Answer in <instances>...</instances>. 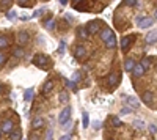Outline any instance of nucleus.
<instances>
[{
    "mask_svg": "<svg viewBox=\"0 0 157 140\" xmlns=\"http://www.w3.org/2000/svg\"><path fill=\"white\" fill-rule=\"evenodd\" d=\"M60 3L61 5H68V0H60Z\"/></svg>",
    "mask_w": 157,
    "mask_h": 140,
    "instance_id": "44",
    "label": "nucleus"
},
{
    "mask_svg": "<svg viewBox=\"0 0 157 140\" xmlns=\"http://www.w3.org/2000/svg\"><path fill=\"white\" fill-rule=\"evenodd\" d=\"M17 41L21 42V44H27V42L30 41V35L25 32V30H21V32L17 33Z\"/></svg>",
    "mask_w": 157,
    "mask_h": 140,
    "instance_id": "7",
    "label": "nucleus"
},
{
    "mask_svg": "<svg viewBox=\"0 0 157 140\" xmlns=\"http://www.w3.org/2000/svg\"><path fill=\"white\" fill-rule=\"evenodd\" d=\"M126 102H127V106H131V109H138L140 107L138 99L133 98V96H127V98H126Z\"/></svg>",
    "mask_w": 157,
    "mask_h": 140,
    "instance_id": "10",
    "label": "nucleus"
},
{
    "mask_svg": "<svg viewBox=\"0 0 157 140\" xmlns=\"http://www.w3.org/2000/svg\"><path fill=\"white\" fill-rule=\"evenodd\" d=\"M146 42L148 44H154V42H157V30H151V32L146 35Z\"/></svg>",
    "mask_w": 157,
    "mask_h": 140,
    "instance_id": "12",
    "label": "nucleus"
},
{
    "mask_svg": "<svg viewBox=\"0 0 157 140\" xmlns=\"http://www.w3.org/2000/svg\"><path fill=\"white\" fill-rule=\"evenodd\" d=\"M135 66V61L132 60V58H129V60H126V63H124V68H126V71H132V68Z\"/></svg>",
    "mask_w": 157,
    "mask_h": 140,
    "instance_id": "22",
    "label": "nucleus"
},
{
    "mask_svg": "<svg viewBox=\"0 0 157 140\" xmlns=\"http://www.w3.org/2000/svg\"><path fill=\"white\" fill-rule=\"evenodd\" d=\"M86 30H88V33H98L99 30H101V21H91V22H88V25H86Z\"/></svg>",
    "mask_w": 157,
    "mask_h": 140,
    "instance_id": "3",
    "label": "nucleus"
},
{
    "mask_svg": "<svg viewBox=\"0 0 157 140\" xmlns=\"http://www.w3.org/2000/svg\"><path fill=\"white\" fill-rule=\"evenodd\" d=\"M120 74H118V72H113V74H110L109 77H107V85H109L110 88L112 87H116L118 84H120Z\"/></svg>",
    "mask_w": 157,
    "mask_h": 140,
    "instance_id": "4",
    "label": "nucleus"
},
{
    "mask_svg": "<svg viewBox=\"0 0 157 140\" xmlns=\"http://www.w3.org/2000/svg\"><path fill=\"white\" fill-rule=\"evenodd\" d=\"M133 127H137V129H143L145 127V123L141 121V120H133Z\"/></svg>",
    "mask_w": 157,
    "mask_h": 140,
    "instance_id": "27",
    "label": "nucleus"
},
{
    "mask_svg": "<svg viewBox=\"0 0 157 140\" xmlns=\"http://www.w3.org/2000/svg\"><path fill=\"white\" fill-rule=\"evenodd\" d=\"M8 46H10V38L2 35V36H0V49H5V47H8Z\"/></svg>",
    "mask_w": 157,
    "mask_h": 140,
    "instance_id": "18",
    "label": "nucleus"
},
{
    "mask_svg": "<svg viewBox=\"0 0 157 140\" xmlns=\"http://www.w3.org/2000/svg\"><path fill=\"white\" fill-rule=\"evenodd\" d=\"M64 47H66V42H64V41H61V42H60V46H58V50H57V52L61 54V52L64 50Z\"/></svg>",
    "mask_w": 157,
    "mask_h": 140,
    "instance_id": "34",
    "label": "nucleus"
},
{
    "mask_svg": "<svg viewBox=\"0 0 157 140\" xmlns=\"http://www.w3.org/2000/svg\"><path fill=\"white\" fill-rule=\"evenodd\" d=\"M13 55L17 57V58H21L22 55H24V49H22V47H14L13 49Z\"/></svg>",
    "mask_w": 157,
    "mask_h": 140,
    "instance_id": "25",
    "label": "nucleus"
},
{
    "mask_svg": "<svg viewBox=\"0 0 157 140\" xmlns=\"http://www.w3.org/2000/svg\"><path fill=\"white\" fill-rule=\"evenodd\" d=\"M132 110H133V109H127V107H124V109H121V114H122V115H127V114H131Z\"/></svg>",
    "mask_w": 157,
    "mask_h": 140,
    "instance_id": "35",
    "label": "nucleus"
},
{
    "mask_svg": "<svg viewBox=\"0 0 157 140\" xmlns=\"http://www.w3.org/2000/svg\"><path fill=\"white\" fill-rule=\"evenodd\" d=\"M30 140H38V137H36V135H35V134H33V135H32V137H30Z\"/></svg>",
    "mask_w": 157,
    "mask_h": 140,
    "instance_id": "45",
    "label": "nucleus"
},
{
    "mask_svg": "<svg viewBox=\"0 0 157 140\" xmlns=\"http://www.w3.org/2000/svg\"><path fill=\"white\" fill-rule=\"evenodd\" d=\"M71 139H72V135H71V134H66V135H63L60 140H71Z\"/></svg>",
    "mask_w": 157,
    "mask_h": 140,
    "instance_id": "40",
    "label": "nucleus"
},
{
    "mask_svg": "<svg viewBox=\"0 0 157 140\" xmlns=\"http://www.w3.org/2000/svg\"><path fill=\"white\" fill-rule=\"evenodd\" d=\"M133 40H135V36H133V35H129V36L122 38V40H121V49H122V52H127Z\"/></svg>",
    "mask_w": 157,
    "mask_h": 140,
    "instance_id": "2",
    "label": "nucleus"
},
{
    "mask_svg": "<svg viewBox=\"0 0 157 140\" xmlns=\"http://www.w3.org/2000/svg\"><path fill=\"white\" fill-rule=\"evenodd\" d=\"M13 5V0H0V11H8Z\"/></svg>",
    "mask_w": 157,
    "mask_h": 140,
    "instance_id": "14",
    "label": "nucleus"
},
{
    "mask_svg": "<svg viewBox=\"0 0 157 140\" xmlns=\"http://www.w3.org/2000/svg\"><path fill=\"white\" fill-rule=\"evenodd\" d=\"M154 17H156V19H157V11H156V13H154Z\"/></svg>",
    "mask_w": 157,
    "mask_h": 140,
    "instance_id": "48",
    "label": "nucleus"
},
{
    "mask_svg": "<svg viewBox=\"0 0 157 140\" xmlns=\"http://www.w3.org/2000/svg\"><path fill=\"white\" fill-rule=\"evenodd\" d=\"M6 17L13 21V19L16 17V11H14V10H8V11H6Z\"/></svg>",
    "mask_w": 157,
    "mask_h": 140,
    "instance_id": "29",
    "label": "nucleus"
},
{
    "mask_svg": "<svg viewBox=\"0 0 157 140\" xmlns=\"http://www.w3.org/2000/svg\"><path fill=\"white\" fill-rule=\"evenodd\" d=\"M151 63H152V60H151V58H149V57H145L143 58V60H141V66H143V68H145V71H146V69H149V68H151Z\"/></svg>",
    "mask_w": 157,
    "mask_h": 140,
    "instance_id": "21",
    "label": "nucleus"
},
{
    "mask_svg": "<svg viewBox=\"0 0 157 140\" xmlns=\"http://www.w3.org/2000/svg\"><path fill=\"white\" fill-rule=\"evenodd\" d=\"M112 35H113V32L110 29H104V30H102V33H101V40L102 41H107L110 36H112Z\"/></svg>",
    "mask_w": 157,
    "mask_h": 140,
    "instance_id": "19",
    "label": "nucleus"
},
{
    "mask_svg": "<svg viewBox=\"0 0 157 140\" xmlns=\"http://www.w3.org/2000/svg\"><path fill=\"white\" fill-rule=\"evenodd\" d=\"M44 27H46V29H50V30H53V29H55V21H53L52 17H50V19H47V21L44 22Z\"/></svg>",
    "mask_w": 157,
    "mask_h": 140,
    "instance_id": "24",
    "label": "nucleus"
},
{
    "mask_svg": "<svg viewBox=\"0 0 157 140\" xmlns=\"http://www.w3.org/2000/svg\"><path fill=\"white\" fill-rule=\"evenodd\" d=\"M2 134H3V132H2V129H0V137H2Z\"/></svg>",
    "mask_w": 157,
    "mask_h": 140,
    "instance_id": "49",
    "label": "nucleus"
},
{
    "mask_svg": "<svg viewBox=\"0 0 157 140\" xmlns=\"http://www.w3.org/2000/svg\"><path fill=\"white\" fill-rule=\"evenodd\" d=\"M132 74H133V77H141V76L145 74V68H143L140 63L135 65V66L132 68Z\"/></svg>",
    "mask_w": 157,
    "mask_h": 140,
    "instance_id": "9",
    "label": "nucleus"
},
{
    "mask_svg": "<svg viewBox=\"0 0 157 140\" xmlns=\"http://www.w3.org/2000/svg\"><path fill=\"white\" fill-rule=\"evenodd\" d=\"M149 131H151L152 134H156V132H157V126H156V124H151V126H149Z\"/></svg>",
    "mask_w": 157,
    "mask_h": 140,
    "instance_id": "39",
    "label": "nucleus"
},
{
    "mask_svg": "<svg viewBox=\"0 0 157 140\" xmlns=\"http://www.w3.org/2000/svg\"><path fill=\"white\" fill-rule=\"evenodd\" d=\"M49 63H50V60H49V57L46 55V54H36V55L33 57V65L38 66V68L47 69Z\"/></svg>",
    "mask_w": 157,
    "mask_h": 140,
    "instance_id": "1",
    "label": "nucleus"
},
{
    "mask_svg": "<svg viewBox=\"0 0 157 140\" xmlns=\"http://www.w3.org/2000/svg\"><path fill=\"white\" fill-rule=\"evenodd\" d=\"M141 99H143L145 104H151L152 102V95L149 91H145L143 95H141Z\"/></svg>",
    "mask_w": 157,
    "mask_h": 140,
    "instance_id": "20",
    "label": "nucleus"
},
{
    "mask_svg": "<svg viewBox=\"0 0 157 140\" xmlns=\"http://www.w3.org/2000/svg\"><path fill=\"white\" fill-rule=\"evenodd\" d=\"M137 24H138L140 29H148V27H152V24H154V21H152L151 17H138L137 19Z\"/></svg>",
    "mask_w": 157,
    "mask_h": 140,
    "instance_id": "6",
    "label": "nucleus"
},
{
    "mask_svg": "<svg viewBox=\"0 0 157 140\" xmlns=\"http://www.w3.org/2000/svg\"><path fill=\"white\" fill-rule=\"evenodd\" d=\"M80 77H82V76H80V72H75V74L72 76V80H74V82H79Z\"/></svg>",
    "mask_w": 157,
    "mask_h": 140,
    "instance_id": "36",
    "label": "nucleus"
},
{
    "mask_svg": "<svg viewBox=\"0 0 157 140\" xmlns=\"http://www.w3.org/2000/svg\"><path fill=\"white\" fill-rule=\"evenodd\" d=\"M88 30L86 29H79V36L82 38V40H88Z\"/></svg>",
    "mask_w": 157,
    "mask_h": 140,
    "instance_id": "26",
    "label": "nucleus"
},
{
    "mask_svg": "<svg viewBox=\"0 0 157 140\" xmlns=\"http://www.w3.org/2000/svg\"><path fill=\"white\" fill-rule=\"evenodd\" d=\"M71 124H72V121H71V120H68V121L63 124V127H64V129H69V127H71Z\"/></svg>",
    "mask_w": 157,
    "mask_h": 140,
    "instance_id": "38",
    "label": "nucleus"
},
{
    "mask_svg": "<svg viewBox=\"0 0 157 140\" xmlns=\"http://www.w3.org/2000/svg\"><path fill=\"white\" fill-rule=\"evenodd\" d=\"M112 124H113L115 127H120L122 123H121V120H120V118H116V116H113V118H112Z\"/></svg>",
    "mask_w": 157,
    "mask_h": 140,
    "instance_id": "28",
    "label": "nucleus"
},
{
    "mask_svg": "<svg viewBox=\"0 0 157 140\" xmlns=\"http://www.w3.org/2000/svg\"><path fill=\"white\" fill-rule=\"evenodd\" d=\"M83 127H88V123H90V120H88V114H83Z\"/></svg>",
    "mask_w": 157,
    "mask_h": 140,
    "instance_id": "33",
    "label": "nucleus"
},
{
    "mask_svg": "<svg viewBox=\"0 0 157 140\" xmlns=\"http://www.w3.org/2000/svg\"><path fill=\"white\" fill-rule=\"evenodd\" d=\"M52 88H53V82H52V80H47V82L43 85V95L47 96L49 93L52 91Z\"/></svg>",
    "mask_w": 157,
    "mask_h": 140,
    "instance_id": "15",
    "label": "nucleus"
},
{
    "mask_svg": "<svg viewBox=\"0 0 157 140\" xmlns=\"http://www.w3.org/2000/svg\"><path fill=\"white\" fill-rule=\"evenodd\" d=\"M68 120H71V107H69V106L63 109V112L60 114V118H58V121H60L61 124H64V123L68 121Z\"/></svg>",
    "mask_w": 157,
    "mask_h": 140,
    "instance_id": "5",
    "label": "nucleus"
},
{
    "mask_svg": "<svg viewBox=\"0 0 157 140\" xmlns=\"http://www.w3.org/2000/svg\"><path fill=\"white\" fill-rule=\"evenodd\" d=\"M44 126V118H41V116H36V118H33L32 121V127L33 129H39V127Z\"/></svg>",
    "mask_w": 157,
    "mask_h": 140,
    "instance_id": "13",
    "label": "nucleus"
},
{
    "mask_svg": "<svg viewBox=\"0 0 157 140\" xmlns=\"http://www.w3.org/2000/svg\"><path fill=\"white\" fill-rule=\"evenodd\" d=\"M104 42H105L107 49H115V46H116V38H115V35H112V36H110L107 41H104Z\"/></svg>",
    "mask_w": 157,
    "mask_h": 140,
    "instance_id": "16",
    "label": "nucleus"
},
{
    "mask_svg": "<svg viewBox=\"0 0 157 140\" xmlns=\"http://www.w3.org/2000/svg\"><path fill=\"white\" fill-rule=\"evenodd\" d=\"M2 90H3V87H2V85H0V93H2Z\"/></svg>",
    "mask_w": 157,
    "mask_h": 140,
    "instance_id": "47",
    "label": "nucleus"
},
{
    "mask_svg": "<svg viewBox=\"0 0 157 140\" xmlns=\"http://www.w3.org/2000/svg\"><path fill=\"white\" fill-rule=\"evenodd\" d=\"M33 98V88H28V90L25 91V95H24V99H25V102H30Z\"/></svg>",
    "mask_w": 157,
    "mask_h": 140,
    "instance_id": "23",
    "label": "nucleus"
},
{
    "mask_svg": "<svg viewBox=\"0 0 157 140\" xmlns=\"http://www.w3.org/2000/svg\"><path fill=\"white\" fill-rule=\"evenodd\" d=\"M46 140H52V131H49L47 134H46Z\"/></svg>",
    "mask_w": 157,
    "mask_h": 140,
    "instance_id": "41",
    "label": "nucleus"
},
{
    "mask_svg": "<svg viewBox=\"0 0 157 140\" xmlns=\"http://www.w3.org/2000/svg\"><path fill=\"white\" fill-rule=\"evenodd\" d=\"M80 2H82V0H74V3H80Z\"/></svg>",
    "mask_w": 157,
    "mask_h": 140,
    "instance_id": "46",
    "label": "nucleus"
},
{
    "mask_svg": "<svg viewBox=\"0 0 157 140\" xmlns=\"http://www.w3.org/2000/svg\"><path fill=\"white\" fill-rule=\"evenodd\" d=\"M10 139L11 140H21L22 139V131L21 129H14L10 132Z\"/></svg>",
    "mask_w": 157,
    "mask_h": 140,
    "instance_id": "17",
    "label": "nucleus"
},
{
    "mask_svg": "<svg viewBox=\"0 0 157 140\" xmlns=\"http://www.w3.org/2000/svg\"><path fill=\"white\" fill-rule=\"evenodd\" d=\"M0 129H2V132L10 134V132L13 131V121H11V120H5V121L2 123V126H0Z\"/></svg>",
    "mask_w": 157,
    "mask_h": 140,
    "instance_id": "8",
    "label": "nucleus"
},
{
    "mask_svg": "<svg viewBox=\"0 0 157 140\" xmlns=\"http://www.w3.org/2000/svg\"><path fill=\"white\" fill-rule=\"evenodd\" d=\"M64 17H66V21H68V22H72V17H71V14H66Z\"/></svg>",
    "mask_w": 157,
    "mask_h": 140,
    "instance_id": "43",
    "label": "nucleus"
},
{
    "mask_svg": "<svg viewBox=\"0 0 157 140\" xmlns=\"http://www.w3.org/2000/svg\"><path fill=\"white\" fill-rule=\"evenodd\" d=\"M74 55L80 60V58H83L86 55V49L83 46H77V47H74Z\"/></svg>",
    "mask_w": 157,
    "mask_h": 140,
    "instance_id": "11",
    "label": "nucleus"
},
{
    "mask_svg": "<svg viewBox=\"0 0 157 140\" xmlns=\"http://www.w3.org/2000/svg\"><path fill=\"white\" fill-rule=\"evenodd\" d=\"M124 5H129V6H137L138 2L137 0H124Z\"/></svg>",
    "mask_w": 157,
    "mask_h": 140,
    "instance_id": "30",
    "label": "nucleus"
},
{
    "mask_svg": "<svg viewBox=\"0 0 157 140\" xmlns=\"http://www.w3.org/2000/svg\"><path fill=\"white\" fill-rule=\"evenodd\" d=\"M6 58H8V55H6V54H2V52H0V66H3V65H5Z\"/></svg>",
    "mask_w": 157,
    "mask_h": 140,
    "instance_id": "31",
    "label": "nucleus"
},
{
    "mask_svg": "<svg viewBox=\"0 0 157 140\" xmlns=\"http://www.w3.org/2000/svg\"><path fill=\"white\" fill-rule=\"evenodd\" d=\"M43 13H44V10H38V11H35V13H33V17H39Z\"/></svg>",
    "mask_w": 157,
    "mask_h": 140,
    "instance_id": "37",
    "label": "nucleus"
},
{
    "mask_svg": "<svg viewBox=\"0 0 157 140\" xmlns=\"http://www.w3.org/2000/svg\"><path fill=\"white\" fill-rule=\"evenodd\" d=\"M60 101H61V102H63V101L66 102V101H68V93L66 91H61L60 93Z\"/></svg>",
    "mask_w": 157,
    "mask_h": 140,
    "instance_id": "32",
    "label": "nucleus"
},
{
    "mask_svg": "<svg viewBox=\"0 0 157 140\" xmlns=\"http://www.w3.org/2000/svg\"><path fill=\"white\" fill-rule=\"evenodd\" d=\"M17 2H19V3H21V5H22V6H25V3H28V0H17Z\"/></svg>",
    "mask_w": 157,
    "mask_h": 140,
    "instance_id": "42",
    "label": "nucleus"
}]
</instances>
